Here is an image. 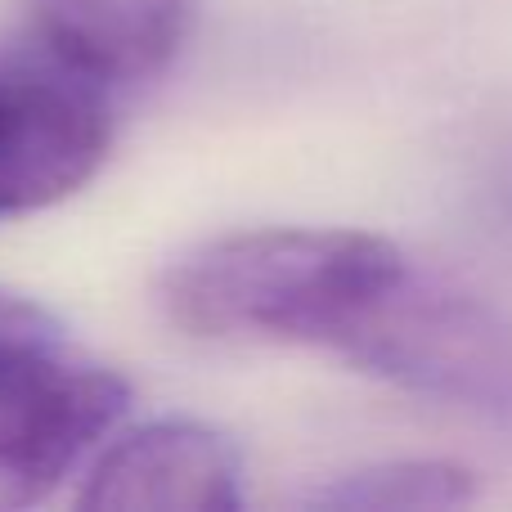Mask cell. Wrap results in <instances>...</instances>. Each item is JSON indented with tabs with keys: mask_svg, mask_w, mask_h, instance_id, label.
Segmentation results:
<instances>
[{
	"mask_svg": "<svg viewBox=\"0 0 512 512\" xmlns=\"http://www.w3.org/2000/svg\"><path fill=\"white\" fill-rule=\"evenodd\" d=\"M409 256L364 230H243L198 243L153 283L162 319L198 342L342 351Z\"/></svg>",
	"mask_w": 512,
	"mask_h": 512,
	"instance_id": "6da1fadb",
	"label": "cell"
},
{
	"mask_svg": "<svg viewBox=\"0 0 512 512\" xmlns=\"http://www.w3.org/2000/svg\"><path fill=\"white\" fill-rule=\"evenodd\" d=\"M337 355L382 382L512 432V319L441 274L405 265Z\"/></svg>",
	"mask_w": 512,
	"mask_h": 512,
	"instance_id": "7a4b0ae2",
	"label": "cell"
},
{
	"mask_svg": "<svg viewBox=\"0 0 512 512\" xmlns=\"http://www.w3.org/2000/svg\"><path fill=\"white\" fill-rule=\"evenodd\" d=\"M131 382L54 342L0 351V512L36 508L117 432Z\"/></svg>",
	"mask_w": 512,
	"mask_h": 512,
	"instance_id": "3957f363",
	"label": "cell"
},
{
	"mask_svg": "<svg viewBox=\"0 0 512 512\" xmlns=\"http://www.w3.org/2000/svg\"><path fill=\"white\" fill-rule=\"evenodd\" d=\"M108 153L113 108L95 81L50 59L0 68V221L72 198Z\"/></svg>",
	"mask_w": 512,
	"mask_h": 512,
	"instance_id": "277c9868",
	"label": "cell"
},
{
	"mask_svg": "<svg viewBox=\"0 0 512 512\" xmlns=\"http://www.w3.org/2000/svg\"><path fill=\"white\" fill-rule=\"evenodd\" d=\"M77 508L90 512H239L243 459L230 436L194 418L144 423L86 463Z\"/></svg>",
	"mask_w": 512,
	"mask_h": 512,
	"instance_id": "5b68a950",
	"label": "cell"
},
{
	"mask_svg": "<svg viewBox=\"0 0 512 512\" xmlns=\"http://www.w3.org/2000/svg\"><path fill=\"white\" fill-rule=\"evenodd\" d=\"M27 18L45 59L104 90L167 72L198 0H27Z\"/></svg>",
	"mask_w": 512,
	"mask_h": 512,
	"instance_id": "8992f818",
	"label": "cell"
},
{
	"mask_svg": "<svg viewBox=\"0 0 512 512\" xmlns=\"http://www.w3.org/2000/svg\"><path fill=\"white\" fill-rule=\"evenodd\" d=\"M328 512H450L477 504V477L450 459H391L355 468L301 495Z\"/></svg>",
	"mask_w": 512,
	"mask_h": 512,
	"instance_id": "52a82bcc",
	"label": "cell"
},
{
	"mask_svg": "<svg viewBox=\"0 0 512 512\" xmlns=\"http://www.w3.org/2000/svg\"><path fill=\"white\" fill-rule=\"evenodd\" d=\"M477 198H481V216L490 221V230L512 239V135L504 144H495L486 171L477 180Z\"/></svg>",
	"mask_w": 512,
	"mask_h": 512,
	"instance_id": "ba28073f",
	"label": "cell"
},
{
	"mask_svg": "<svg viewBox=\"0 0 512 512\" xmlns=\"http://www.w3.org/2000/svg\"><path fill=\"white\" fill-rule=\"evenodd\" d=\"M59 324L45 315L36 301L18 297V292L0 288V351H14V346H32V342H54Z\"/></svg>",
	"mask_w": 512,
	"mask_h": 512,
	"instance_id": "9c48e42d",
	"label": "cell"
}]
</instances>
